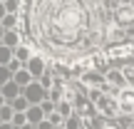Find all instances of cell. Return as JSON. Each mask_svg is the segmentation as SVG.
Listing matches in <instances>:
<instances>
[{
  "label": "cell",
  "mask_w": 134,
  "mask_h": 129,
  "mask_svg": "<svg viewBox=\"0 0 134 129\" xmlns=\"http://www.w3.org/2000/svg\"><path fill=\"white\" fill-rule=\"evenodd\" d=\"M30 35L25 45L42 50L57 62L90 57L107 42L112 8L107 0H25Z\"/></svg>",
  "instance_id": "6da1fadb"
},
{
  "label": "cell",
  "mask_w": 134,
  "mask_h": 129,
  "mask_svg": "<svg viewBox=\"0 0 134 129\" xmlns=\"http://www.w3.org/2000/svg\"><path fill=\"white\" fill-rule=\"evenodd\" d=\"M112 23H117L124 30H132L134 27V3H114V8H112Z\"/></svg>",
  "instance_id": "7a4b0ae2"
},
{
  "label": "cell",
  "mask_w": 134,
  "mask_h": 129,
  "mask_svg": "<svg viewBox=\"0 0 134 129\" xmlns=\"http://www.w3.org/2000/svg\"><path fill=\"white\" fill-rule=\"evenodd\" d=\"M94 107H97V112H99L102 117H107V119H117V117L122 114L119 99H117V97H112V94H104Z\"/></svg>",
  "instance_id": "3957f363"
},
{
  "label": "cell",
  "mask_w": 134,
  "mask_h": 129,
  "mask_svg": "<svg viewBox=\"0 0 134 129\" xmlns=\"http://www.w3.org/2000/svg\"><path fill=\"white\" fill-rule=\"evenodd\" d=\"M23 94L27 97V102H30V104H42L45 99H50V89H45V87L40 85L37 80H35L30 87H25V89H23Z\"/></svg>",
  "instance_id": "277c9868"
},
{
  "label": "cell",
  "mask_w": 134,
  "mask_h": 129,
  "mask_svg": "<svg viewBox=\"0 0 134 129\" xmlns=\"http://www.w3.org/2000/svg\"><path fill=\"white\" fill-rule=\"evenodd\" d=\"M117 99H119L122 114H134V89H132V87L119 89V92H117Z\"/></svg>",
  "instance_id": "5b68a950"
},
{
  "label": "cell",
  "mask_w": 134,
  "mask_h": 129,
  "mask_svg": "<svg viewBox=\"0 0 134 129\" xmlns=\"http://www.w3.org/2000/svg\"><path fill=\"white\" fill-rule=\"evenodd\" d=\"M104 80H107V85H109V87H119V89H127V87H129V82H127L124 72L117 70V67H114V70H107Z\"/></svg>",
  "instance_id": "8992f818"
},
{
  "label": "cell",
  "mask_w": 134,
  "mask_h": 129,
  "mask_svg": "<svg viewBox=\"0 0 134 129\" xmlns=\"http://www.w3.org/2000/svg\"><path fill=\"white\" fill-rule=\"evenodd\" d=\"M25 67H27V70H30V75H32L35 80H40V77H42L45 72L50 70V67H45V55H35V57L30 60V62L25 65Z\"/></svg>",
  "instance_id": "52a82bcc"
},
{
  "label": "cell",
  "mask_w": 134,
  "mask_h": 129,
  "mask_svg": "<svg viewBox=\"0 0 134 129\" xmlns=\"http://www.w3.org/2000/svg\"><path fill=\"white\" fill-rule=\"evenodd\" d=\"M0 94H3L8 102H13V99H18V97L23 94V87H20L15 80H10L8 85H3V87H0Z\"/></svg>",
  "instance_id": "ba28073f"
},
{
  "label": "cell",
  "mask_w": 134,
  "mask_h": 129,
  "mask_svg": "<svg viewBox=\"0 0 134 129\" xmlns=\"http://www.w3.org/2000/svg\"><path fill=\"white\" fill-rule=\"evenodd\" d=\"M3 45L10 47V50H18L20 45H23V32H18V30H8L5 37H3Z\"/></svg>",
  "instance_id": "9c48e42d"
},
{
  "label": "cell",
  "mask_w": 134,
  "mask_h": 129,
  "mask_svg": "<svg viewBox=\"0 0 134 129\" xmlns=\"http://www.w3.org/2000/svg\"><path fill=\"white\" fill-rule=\"evenodd\" d=\"M42 119H47V117H45V112H42V107H40V104H30V109H27V122L37 127Z\"/></svg>",
  "instance_id": "30bf717a"
},
{
  "label": "cell",
  "mask_w": 134,
  "mask_h": 129,
  "mask_svg": "<svg viewBox=\"0 0 134 129\" xmlns=\"http://www.w3.org/2000/svg\"><path fill=\"white\" fill-rule=\"evenodd\" d=\"M13 80H15V82H18V85L25 89V87H30V85L35 82V77L30 75V70H27V67H23L20 72H15V75H13Z\"/></svg>",
  "instance_id": "8fae6325"
},
{
  "label": "cell",
  "mask_w": 134,
  "mask_h": 129,
  "mask_svg": "<svg viewBox=\"0 0 134 129\" xmlns=\"http://www.w3.org/2000/svg\"><path fill=\"white\" fill-rule=\"evenodd\" d=\"M35 57V52H32V47H30V45H20V47L18 50H15V60H20V62H23V65H27L30 62V60H32Z\"/></svg>",
  "instance_id": "7c38bea8"
},
{
  "label": "cell",
  "mask_w": 134,
  "mask_h": 129,
  "mask_svg": "<svg viewBox=\"0 0 134 129\" xmlns=\"http://www.w3.org/2000/svg\"><path fill=\"white\" fill-rule=\"evenodd\" d=\"M13 60H15V50H10V47H5V45H0V65L8 67Z\"/></svg>",
  "instance_id": "4fadbf2b"
},
{
  "label": "cell",
  "mask_w": 134,
  "mask_h": 129,
  "mask_svg": "<svg viewBox=\"0 0 134 129\" xmlns=\"http://www.w3.org/2000/svg\"><path fill=\"white\" fill-rule=\"evenodd\" d=\"M10 104H13L15 112H27V109H30V102H27V97H25V94H20L18 99H13Z\"/></svg>",
  "instance_id": "5bb4252c"
},
{
  "label": "cell",
  "mask_w": 134,
  "mask_h": 129,
  "mask_svg": "<svg viewBox=\"0 0 134 129\" xmlns=\"http://www.w3.org/2000/svg\"><path fill=\"white\" fill-rule=\"evenodd\" d=\"M15 119V109H13V104H5V107H0V122H13Z\"/></svg>",
  "instance_id": "9a60e30c"
},
{
  "label": "cell",
  "mask_w": 134,
  "mask_h": 129,
  "mask_svg": "<svg viewBox=\"0 0 134 129\" xmlns=\"http://www.w3.org/2000/svg\"><path fill=\"white\" fill-rule=\"evenodd\" d=\"M82 127H85V122L80 114H72L70 119H65V129H82Z\"/></svg>",
  "instance_id": "2e32d148"
},
{
  "label": "cell",
  "mask_w": 134,
  "mask_h": 129,
  "mask_svg": "<svg viewBox=\"0 0 134 129\" xmlns=\"http://www.w3.org/2000/svg\"><path fill=\"white\" fill-rule=\"evenodd\" d=\"M57 112L65 117V119H70V117L75 114V104H70V102H60V104H57Z\"/></svg>",
  "instance_id": "e0dca14e"
},
{
  "label": "cell",
  "mask_w": 134,
  "mask_h": 129,
  "mask_svg": "<svg viewBox=\"0 0 134 129\" xmlns=\"http://www.w3.org/2000/svg\"><path fill=\"white\" fill-rule=\"evenodd\" d=\"M10 80H13V72H10L5 65H0V87H3V85H8Z\"/></svg>",
  "instance_id": "ac0fdd59"
},
{
  "label": "cell",
  "mask_w": 134,
  "mask_h": 129,
  "mask_svg": "<svg viewBox=\"0 0 134 129\" xmlns=\"http://www.w3.org/2000/svg\"><path fill=\"white\" fill-rule=\"evenodd\" d=\"M97 129H122V127L117 124L114 119H104V122H99V124H97Z\"/></svg>",
  "instance_id": "d6986e66"
},
{
  "label": "cell",
  "mask_w": 134,
  "mask_h": 129,
  "mask_svg": "<svg viewBox=\"0 0 134 129\" xmlns=\"http://www.w3.org/2000/svg\"><path fill=\"white\" fill-rule=\"evenodd\" d=\"M47 119H50V122H52V124H55V127H62V124H65V117H62V114H60V112H52V114H50V117H47Z\"/></svg>",
  "instance_id": "ffe728a7"
},
{
  "label": "cell",
  "mask_w": 134,
  "mask_h": 129,
  "mask_svg": "<svg viewBox=\"0 0 134 129\" xmlns=\"http://www.w3.org/2000/svg\"><path fill=\"white\" fill-rule=\"evenodd\" d=\"M37 129H55V124H52L50 119H42V122L37 124Z\"/></svg>",
  "instance_id": "44dd1931"
},
{
  "label": "cell",
  "mask_w": 134,
  "mask_h": 129,
  "mask_svg": "<svg viewBox=\"0 0 134 129\" xmlns=\"http://www.w3.org/2000/svg\"><path fill=\"white\" fill-rule=\"evenodd\" d=\"M0 129H18L13 122H0Z\"/></svg>",
  "instance_id": "7402d4cb"
},
{
  "label": "cell",
  "mask_w": 134,
  "mask_h": 129,
  "mask_svg": "<svg viewBox=\"0 0 134 129\" xmlns=\"http://www.w3.org/2000/svg\"><path fill=\"white\" fill-rule=\"evenodd\" d=\"M5 15H8V10H5V3H0V23L5 20Z\"/></svg>",
  "instance_id": "603a6c76"
},
{
  "label": "cell",
  "mask_w": 134,
  "mask_h": 129,
  "mask_svg": "<svg viewBox=\"0 0 134 129\" xmlns=\"http://www.w3.org/2000/svg\"><path fill=\"white\" fill-rule=\"evenodd\" d=\"M5 32H8V30L3 27V23H0V45H3V37H5Z\"/></svg>",
  "instance_id": "cb8c5ba5"
},
{
  "label": "cell",
  "mask_w": 134,
  "mask_h": 129,
  "mask_svg": "<svg viewBox=\"0 0 134 129\" xmlns=\"http://www.w3.org/2000/svg\"><path fill=\"white\" fill-rule=\"evenodd\" d=\"M117 3H134V0H117Z\"/></svg>",
  "instance_id": "d4e9b609"
},
{
  "label": "cell",
  "mask_w": 134,
  "mask_h": 129,
  "mask_svg": "<svg viewBox=\"0 0 134 129\" xmlns=\"http://www.w3.org/2000/svg\"><path fill=\"white\" fill-rule=\"evenodd\" d=\"M55 129H65V124H62V127H55Z\"/></svg>",
  "instance_id": "484cf974"
},
{
  "label": "cell",
  "mask_w": 134,
  "mask_h": 129,
  "mask_svg": "<svg viewBox=\"0 0 134 129\" xmlns=\"http://www.w3.org/2000/svg\"><path fill=\"white\" fill-rule=\"evenodd\" d=\"M0 3H8V0H0Z\"/></svg>",
  "instance_id": "4316f807"
},
{
  "label": "cell",
  "mask_w": 134,
  "mask_h": 129,
  "mask_svg": "<svg viewBox=\"0 0 134 129\" xmlns=\"http://www.w3.org/2000/svg\"><path fill=\"white\" fill-rule=\"evenodd\" d=\"M132 129H134V127H132Z\"/></svg>",
  "instance_id": "83f0119b"
}]
</instances>
